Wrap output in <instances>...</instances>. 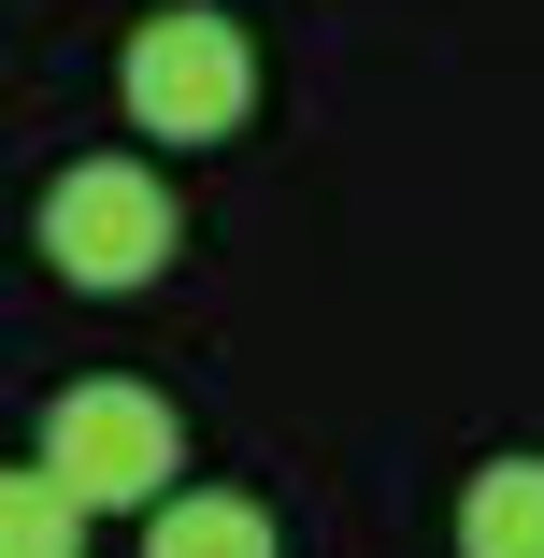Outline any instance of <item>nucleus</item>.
<instances>
[{
    "label": "nucleus",
    "mask_w": 544,
    "mask_h": 558,
    "mask_svg": "<svg viewBox=\"0 0 544 558\" xmlns=\"http://www.w3.org/2000/svg\"><path fill=\"white\" fill-rule=\"evenodd\" d=\"M116 100H130L144 144H230V130L258 116V44H244V15H215V0L144 15L130 58H116Z\"/></svg>",
    "instance_id": "nucleus-1"
},
{
    "label": "nucleus",
    "mask_w": 544,
    "mask_h": 558,
    "mask_svg": "<svg viewBox=\"0 0 544 558\" xmlns=\"http://www.w3.org/2000/svg\"><path fill=\"white\" fill-rule=\"evenodd\" d=\"M44 258H58V287H86V301L158 287V272H172V186H158L144 158L58 172V186H44Z\"/></svg>",
    "instance_id": "nucleus-2"
},
{
    "label": "nucleus",
    "mask_w": 544,
    "mask_h": 558,
    "mask_svg": "<svg viewBox=\"0 0 544 558\" xmlns=\"http://www.w3.org/2000/svg\"><path fill=\"white\" fill-rule=\"evenodd\" d=\"M44 473H58L86 515H116V501H158V487L186 473V429H172L158 387H72V401L44 415Z\"/></svg>",
    "instance_id": "nucleus-3"
},
{
    "label": "nucleus",
    "mask_w": 544,
    "mask_h": 558,
    "mask_svg": "<svg viewBox=\"0 0 544 558\" xmlns=\"http://www.w3.org/2000/svg\"><path fill=\"white\" fill-rule=\"evenodd\" d=\"M144 515H158V530H144V558H287V544H273V515H258L244 487H158Z\"/></svg>",
    "instance_id": "nucleus-4"
},
{
    "label": "nucleus",
    "mask_w": 544,
    "mask_h": 558,
    "mask_svg": "<svg viewBox=\"0 0 544 558\" xmlns=\"http://www.w3.org/2000/svg\"><path fill=\"white\" fill-rule=\"evenodd\" d=\"M459 558H544V459H487L459 487Z\"/></svg>",
    "instance_id": "nucleus-5"
},
{
    "label": "nucleus",
    "mask_w": 544,
    "mask_h": 558,
    "mask_svg": "<svg viewBox=\"0 0 544 558\" xmlns=\"http://www.w3.org/2000/svg\"><path fill=\"white\" fill-rule=\"evenodd\" d=\"M0 558H86V501L58 473H0Z\"/></svg>",
    "instance_id": "nucleus-6"
}]
</instances>
